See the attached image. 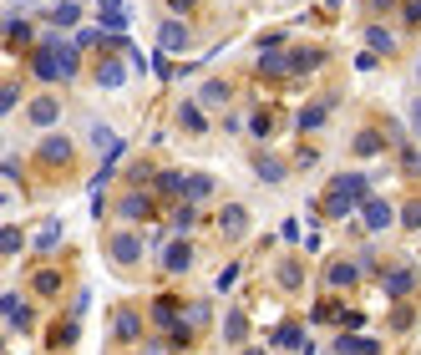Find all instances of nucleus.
<instances>
[{"label": "nucleus", "mask_w": 421, "mask_h": 355, "mask_svg": "<svg viewBox=\"0 0 421 355\" xmlns=\"http://www.w3.org/2000/svg\"><path fill=\"white\" fill-rule=\"evenodd\" d=\"M41 158H46V162H67V158H71V142H67V137H46Z\"/></svg>", "instance_id": "obj_15"}, {"label": "nucleus", "mask_w": 421, "mask_h": 355, "mask_svg": "<svg viewBox=\"0 0 421 355\" xmlns=\"http://www.w3.org/2000/svg\"><path fill=\"white\" fill-rule=\"evenodd\" d=\"M234 279H239V264H228V269H223V274H219L214 284H219V289H234Z\"/></svg>", "instance_id": "obj_38"}, {"label": "nucleus", "mask_w": 421, "mask_h": 355, "mask_svg": "<svg viewBox=\"0 0 421 355\" xmlns=\"http://www.w3.org/2000/svg\"><path fill=\"white\" fill-rule=\"evenodd\" d=\"M208 193H214V178H203V173H193V178H188V193H183V198H188V203H203Z\"/></svg>", "instance_id": "obj_14"}, {"label": "nucleus", "mask_w": 421, "mask_h": 355, "mask_svg": "<svg viewBox=\"0 0 421 355\" xmlns=\"http://www.w3.org/2000/svg\"><path fill=\"white\" fill-rule=\"evenodd\" d=\"M361 218H366L371 234H381V228H391V218H396V214H391V203H386V198H366V203H361Z\"/></svg>", "instance_id": "obj_3"}, {"label": "nucleus", "mask_w": 421, "mask_h": 355, "mask_svg": "<svg viewBox=\"0 0 421 355\" xmlns=\"http://www.w3.org/2000/svg\"><path fill=\"white\" fill-rule=\"evenodd\" d=\"M178 117H183V127H188V132H203V112H198V102H183Z\"/></svg>", "instance_id": "obj_18"}, {"label": "nucleus", "mask_w": 421, "mask_h": 355, "mask_svg": "<svg viewBox=\"0 0 421 355\" xmlns=\"http://www.w3.org/2000/svg\"><path fill=\"white\" fill-rule=\"evenodd\" d=\"M325 279H330V289H350L355 284V264H330Z\"/></svg>", "instance_id": "obj_11"}, {"label": "nucleus", "mask_w": 421, "mask_h": 355, "mask_svg": "<svg viewBox=\"0 0 421 355\" xmlns=\"http://www.w3.org/2000/svg\"><path fill=\"white\" fill-rule=\"evenodd\" d=\"M355 203H366V178L361 173H340V178L330 183V193H325V214L345 218Z\"/></svg>", "instance_id": "obj_1"}, {"label": "nucleus", "mask_w": 421, "mask_h": 355, "mask_svg": "<svg viewBox=\"0 0 421 355\" xmlns=\"http://www.w3.org/2000/svg\"><path fill=\"white\" fill-rule=\"evenodd\" d=\"M167 6H173V11H193V0H167Z\"/></svg>", "instance_id": "obj_42"}, {"label": "nucleus", "mask_w": 421, "mask_h": 355, "mask_svg": "<svg viewBox=\"0 0 421 355\" xmlns=\"http://www.w3.org/2000/svg\"><path fill=\"white\" fill-rule=\"evenodd\" d=\"M406 20H411V26L421 20V0H411V6H406Z\"/></svg>", "instance_id": "obj_41"}, {"label": "nucleus", "mask_w": 421, "mask_h": 355, "mask_svg": "<svg viewBox=\"0 0 421 355\" xmlns=\"http://www.w3.org/2000/svg\"><path fill=\"white\" fill-rule=\"evenodd\" d=\"M198 97L208 102V107H214V102H228V87H219V81H208V87H203Z\"/></svg>", "instance_id": "obj_32"}, {"label": "nucleus", "mask_w": 421, "mask_h": 355, "mask_svg": "<svg viewBox=\"0 0 421 355\" xmlns=\"http://www.w3.org/2000/svg\"><path fill=\"white\" fill-rule=\"evenodd\" d=\"M325 112H330V102H310V107L300 112V127H305V132H315V127L325 122Z\"/></svg>", "instance_id": "obj_13"}, {"label": "nucleus", "mask_w": 421, "mask_h": 355, "mask_svg": "<svg viewBox=\"0 0 421 355\" xmlns=\"http://www.w3.org/2000/svg\"><path fill=\"white\" fill-rule=\"evenodd\" d=\"M223 335H228V340H234V345H239V340L249 335V315H244V309H234V315H228V320H223Z\"/></svg>", "instance_id": "obj_16"}, {"label": "nucleus", "mask_w": 421, "mask_h": 355, "mask_svg": "<svg viewBox=\"0 0 421 355\" xmlns=\"http://www.w3.org/2000/svg\"><path fill=\"white\" fill-rule=\"evenodd\" d=\"M122 76H127L122 61H102V67H97V81H102V87H122Z\"/></svg>", "instance_id": "obj_12"}, {"label": "nucleus", "mask_w": 421, "mask_h": 355, "mask_svg": "<svg viewBox=\"0 0 421 355\" xmlns=\"http://www.w3.org/2000/svg\"><path fill=\"white\" fill-rule=\"evenodd\" d=\"M173 228H178V234H188V228H193V208H178V218H173Z\"/></svg>", "instance_id": "obj_37"}, {"label": "nucleus", "mask_w": 421, "mask_h": 355, "mask_svg": "<svg viewBox=\"0 0 421 355\" xmlns=\"http://www.w3.org/2000/svg\"><path fill=\"white\" fill-rule=\"evenodd\" d=\"M249 234V214L244 208H223V239H244Z\"/></svg>", "instance_id": "obj_8"}, {"label": "nucleus", "mask_w": 421, "mask_h": 355, "mask_svg": "<svg viewBox=\"0 0 421 355\" xmlns=\"http://www.w3.org/2000/svg\"><path fill=\"white\" fill-rule=\"evenodd\" d=\"M117 214L122 218H147V214H153V198H147V193H127L117 203Z\"/></svg>", "instance_id": "obj_7"}, {"label": "nucleus", "mask_w": 421, "mask_h": 355, "mask_svg": "<svg viewBox=\"0 0 421 355\" xmlns=\"http://www.w3.org/2000/svg\"><path fill=\"white\" fill-rule=\"evenodd\" d=\"M335 350H340V355H355V350H361V355H381L375 340H335Z\"/></svg>", "instance_id": "obj_21"}, {"label": "nucleus", "mask_w": 421, "mask_h": 355, "mask_svg": "<svg viewBox=\"0 0 421 355\" xmlns=\"http://www.w3.org/2000/svg\"><path fill=\"white\" fill-rule=\"evenodd\" d=\"M275 345H284V350H300V345H305V335H300L294 325H279V330H275Z\"/></svg>", "instance_id": "obj_20"}, {"label": "nucleus", "mask_w": 421, "mask_h": 355, "mask_svg": "<svg viewBox=\"0 0 421 355\" xmlns=\"http://www.w3.org/2000/svg\"><path fill=\"white\" fill-rule=\"evenodd\" d=\"M158 188L178 198V193H188V178H183V173H163V178H158Z\"/></svg>", "instance_id": "obj_23"}, {"label": "nucleus", "mask_w": 421, "mask_h": 355, "mask_svg": "<svg viewBox=\"0 0 421 355\" xmlns=\"http://www.w3.org/2000/svg\"><path fill=\"white\" fill-rule=\"evenodd\" d=\"M163 264H167V269H173V274H183V269H188V264H193V249H188L183 239H178V244H167V254H163Z\"/></svg>", "instance_id": "obj_9"}, {"label": "nucleus", "mask_w": 421, "mask_h": 355, "mask_svg": "<svg viewBox=\"0 0 421 355\" xmlns=\"http://www.w3.org/2000/svg\"><path fill=\"white\" fill-rule=\"evenodd\" d=\"M76 15H81V11L71 6V0H61V6L51 11V20H56V26H76Z\"/></svg>", "instance_id": "obj_25"}, {"label": "nucleus", "mask_w": 421, "mask_h": 355, "mask_svg": "<svg viewBox=\"0 0 421 355\" xmlns=\"http://www.w3.org/2000/svg\"><path fill=\"white\" fill-rule=\"evenodd\" d=\"M366 36H371V46H375V51H391V31H381V26H371Z\"/></svg>", "instance_id": "obj_33"}, {"label": "nucleus", "mask_w": 421, "mask_h": 355, "mask_svg": "<svg viewBox=\"0 0 421 355\" xmlns=\"http://www.w3.org/2000/svg\"><path fill=\"white\" fill-rule=\"evenodd\" d=\"M279 284H289V289L300 284V264H279Z\"/></svg>", "instance_id": "obj_36"}, {"label": "nucleus", "mask_w": 421, "mask_h": 355, "mask_svg": "<svg viewBox=\"0 0 421 355\" xmlns=\"http://www.w3.org/2000/svg\"><path fill=\"white\" fill-rule=\"evenodd\" d=\"M26 36H31V31H26V20H6V41H11V46H20Z\"/></svg>", "instance_id": "obj_31"}, {"label": "nucleus", "mask_w": 421, "mask_h": 355, "mask_svg": "<svg viewBox=\"0 0 421 355\" xmlns=\"http://www.w3.org/2000/svg\"><path fill=\"white\" fill-rule=\"evenodd\" d=\"M411 117H416V127H421V102H416V112H411Z\"/></svg>", "instance_id": "obj_43"}, {"label": "nucleus", "mask_w": 421, "mask_h": 355, "mask_svg": "<svg viewBox=\"0 0 421 355\" xmlns=\"http://www.w3.org/2000/svg\"><path fill=\"white\" fill-rule=\"evenodd\" d=\"M355 153H361V158L381 153V132H361V137H355Z\"/></svg>", "instance_id": "obj_24"}, {"label": "nucleus", "mask_w": 421, "mask_h": 355, "mask_svg": "<svg viewBox=\"0 0 421 355\" xmlns=\"http://www.w3.org/2000/svg\"><path fill=\"white\" fill-rule=\"evenodd\" d=\"M158 46H163V51H188V26H183V20H163Z\"/></svg>", "instance_id": "obj_4"}, {"label": "nucleus", "mask_w": 421, "mask_h": 355, "mask_svg": "<svg viewBox=\"0 0 421 355\" xmlns=\"http://www.w3.org/2000/svg\"><path fill=\"white\" fill-rule=\"evenodd\" d=\"M401 218H406L411 228H421V203H411V208H406V214H401Z\"/></svg>", "instance_id": "obj_39"}, {"label": "nucleus", "mask_w": 421, "mask_h": 355, "mask_svg": "<svg viewBox=\"0 0 421 355\" xmlns=\"http://www.w3.org/2000/svg\"><path fill=\"white\" fill-rule=\"evenodd\" d=\"M36 289H41V295H56V289H61V274H56V269H41V274H36Z\"/></svg>", "instance_id": "obj_26"}, {"label": "nucleus", "mask_w": 421, "mask_h": 355, "mask_svg": "<svg viewBox=\"0 0 421 355\" xmlns=\"http://www.w3.org/2000/svg\"><path fill=\"white\" fill-rule=\"evenodd\" d=\"M411 289H416V274H411V269H391V274H386V295H391V300L411 295Z\"/></svg>", "instance_id": "obj_6"}, {"label": "nucleus", "mask_w": 421, "mask_h": 355, "mask_svg": "<svg viewBox=\"0 0 421 355\" xmlns=\"http://www.w3.org/2000/svg\"><path fill=\"white\" fill-rule=\"evenodd\" d=\"M56 239H61V223H41L31 244H36V249H56Z\"/></svg>", "instance_id": "obj_19"}, {"label": "nucleus", "mask_w": 421, "mask_h": 355, "mask_svg": "<svg viewBox=\"0 0 421 355\" xmlns=\"http://www.w3.org/2000/svg\"><path fill=\"white\" fill-rule=\"evenodd\" d=\"M259 71H264V76H279V71H289V61H284L279 51H264V61H259Z\"/></svg>", "instance_id": "obj_22"}, {"label": "nucleus", "mask_w": 421, "mask_h": 355, "mask_svg": "<svg viewBox=\"0 0 421 355\" xmlns=\"http://www.w3.org/2000/svg\"><path fill=\"white\" fill-rule=\"evenodd\" d=\"M259 178H264V183H279V178H284V162H275V158H259Z\"/></svg>", "instance_id": "obj_27"}, {"label": "nucleus", "mask_w": 421, "mask_h": 355, "mask_svg": "<svg viewBox=\"0 0 421 355\" xmlns=\"http://www.w3.org/2000/svg\"><path fill=\"white\" fill-rule=\"evenodd\" d=\"M36 76L41 81H67V61H61V51L51 46V41L36 51Z\"/></svg>", "instance_id": "obj_2"}, {"label": "nucleus", "mask_w": 421, "mask_h": 355, "mask_svg": "<svg viewBox=\"0 0 421 355\" xmlns=\"http://www.w3.org/2000/svg\"><path fill=\"white\" fill-rule=\"evenodd\" d=\"M97 6L107 11V15H122V0H97Z\"/></svg>", "instance_id": "obj_40"}, {"label": "nucleus", "mask_w": 421, "mask_h": 355, "mask_svg": "<svg viewBox=\"0 0 421 355\" xmlns=\"http://www.w3.org/2000/svg\"><path fill=\"white\" fill-rule=\"evenodd\" d=\"M97 41H102L97 26H81V31H76V46H97Z\"/></svg>", "instance_id": "obj_34"}, {"label": "nucleus", "mask_w": 421, "mask_h": 355, "mask_svg": "<svg viewBox=\"0 0 421 355\" xmlns=\"http://www.w3.org/2000/svg\"><path fill=\"white\" fill-rule=\"evenodd\" d=\"M15 102H20V92H15V87H0V112H6V117H11Z\"/></svg>", "instance_id": "obj_35"}, {"label": "nucleus", "mask_w": 421, "mask_h": 355, "mask_svg": "<svg viewBox=\"0 0 421 355\" xmlns=\"http://www.w3.org/2000/svg\"><path fill=\"white\" fill-rule=\"evenodd\" d=\"M112 259H117V264H137V259H142V239H137V234H117V239H112Z\"/></svg>", "instance_id": "obj_5"}, {"label": "nucleus", "mask_w": 421, "mask_h": 355, "mask_svg": "<svg viewBox=\"0 0 421 355\" xmlns=\"http://www.w3.org/2000/svg\"><path fill=\"white\" fill-rule=\"evenodd\" d=\"M20 244H26V239H20L15 228H6V234H0V254H6V259H11V254H20Z\"/></svg>", "instance_id": "obj_29"}, {"label": "nucleus", "mask_w": 421, "mask_h": 355, "mask_svg": "<svg viewBox=\"0 0 421 355\" xmlns=\"http://www.w3.org/2000/svg\"><path fill=\"white\" fill-rule=\"evenodd\" d=\"M137 330H142V325H137V315H127V309H122V315H117V335H122V340H132Z\"/></svg>", "instance_id": "obj_28"}, {"label": "nucleus", "mask_w": 421, "mask_h": 355, "mask_svg": "<svg viewBox=\"0 0 421 355\" xmlns=\"http://www.w3.org/2000/svg\"><path fill=\"white\" fill-rule=\"evenodd\" d=\"M153 320H158L163 330H173V320H178V315H173V305H167V300H158V305H153Z\"/></svg>", "instance_id": "obj_30"}, {"label": "nucleus", "mask_w": 421, "mask_h": 355, "mask_svg": "<svg viewBox=\"0 0 421 355\" xmlns=\"http://www.w3.org/2000/svg\"><path fill=\"white\" fill-rule=\"evenodd\" d=\"M320 61H325L320 51H294V56H289V71H315Z\"/></svg>", "instance_id": "obj_17"}, {"label": "nucleus", "mask_w": 421, "mask_h": 355, "mask_svg": "<svg viewBox=\"0 0 421 355\" xmlns=\"http://www.w3.org/2000/svg\"><path fill=\"white\" fill-rule=\"evenodd\" d=\"M56 117H61V107H56V102H51V97H41V102H36V107H31V122H36V127H51V122H56Z\"/></svg>", "instance_id": "obj_10"}]
</instances>
